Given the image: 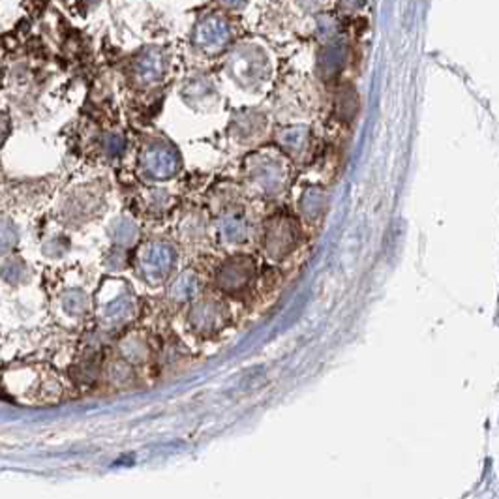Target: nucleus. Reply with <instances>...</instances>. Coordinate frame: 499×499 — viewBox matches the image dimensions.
I'll list each match as a JSON object with an SVG mask.
<instances>
[{"instance_id": "nucleus-1", "label": "nucleus", "mask_w": 499, "mask_h": 499, "mask_svg": "<svg viewBox=\"0 0 499 499\" xmlns=\"http://www.w3.org/2000/svg\"><path fill=\"white\" fill-rule=\"evenodd\" d=\"M231 36H233V33H231L229 21L220 13L205 16L193 30L195 45L199 49H203V51H209V53H214V51L226 47Z\"/></svg>"}, {"instance_id": "nucleus-2", "label": "nucleus", "mask_w": 499, "mask_h": 499, "mask_svg": "<svg viewBox=\"0 0 499 499\" xmlns=\"http://www.w3.org/2000/svg\"><path fill=\"white\" fill-rule=\"evenodd\" d=\"M336 33H338V23L334 21L333 17L323 16L319 19V34L321 36H336Z\"/></svg>"}, {"instance_id": "nucleus-3", "label": "nucleus", "mask_w": 499, "mask_h": 499, "mask_svg": "<svg viewBox=\"0 0 499 499\" xmlns=\"http://www.w3.org/2000/svg\"><path fill=\"white\" fill-rule=\"evenodd\" d=\"M222 6H226L229 10H242L248 4V0H218Z\"/></svg>"}, {"instance_id": "nucleus-4", "label": "nucleus", "mask_w": 499, "mask_h": 499, "mask_svg": "<svg viewBox=\"0 0 499 499\" xmlns=\"http://www.w3.org/2000/svg\"><path fill=\"white\" fill-rule=\"evenodd\" d=\"M365 4V0H342V8L348 11H353Z\"/></svg>"}]
</instances>
